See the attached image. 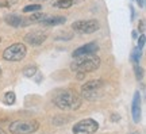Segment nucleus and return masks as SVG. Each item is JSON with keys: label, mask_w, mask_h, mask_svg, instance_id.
<instances>
[{"label": "nucleus", "mask_w": 146, "mask_h": 134, "mask_svg": "<svg viewBox=\"0 0 146 134\" xmlns=\"http://www.w3.org/2000/svg\"><path fill=\"white\" fill-rule=\"evenodd\" d=\"M100 58L96 54H85V56L74 57L70 64V69L76 73H89L96 71L100 67Z\"/></svg>", "instance_id": "nucleus-1"}, {"label": "nucleus", "mask_w": 146, "mask_h": 134, "mask_svg": "<svg viewBox=\"0 0 146 134\" xmlns=\"http://www.w3.org/2000/svg\"><path fill=\"white\" fill-rule=\"evenodd\" d=\"M143 46H145V34H142V35L139 37V39H138V47L142 49Z\"/></svg>", "instance_id": "nucleus-20"}, {"label": "nucleus", "mask_w": 146, "mask_h": 134, "mask_svg": "<svg viewBox=\"0 0 146 134\" xmlns=\"http://www.w3.org/2000/svg\"><path fill=\"white\" fill-rule=\"evenodd\" d=\"M99 50V45L96 42H89L84 46L77 47L74 52H73V58L78 56H85V54H96V52Z\"/></svg>", "instance_id": "nucleus-9"}, {"label": "nucleus", "mask_w": 146, "mask_h": 134, "mask_svg": "<svg viewBox=\"0 0 146 134\" xmlns=\"http://www.w3.org/2000/svg\"><path fill=\"white\" fill-rule=\"evenodd\" d=\"M139 30H141V33L143 34V31H145V22L141 21V23H139Z\"/></svg>", "instance_id": "nucleus-21"}, {"label": "nucleus", "mask_w": 146, "mask_h": 134, "mask_svg": "<svg viewBox=\"0 0 146 134\" xmlns=\"http://www.w3.org/2000/svg\"><path fill=\"white\" fill-rule=\"evenodd\" d=\"M134 69H135V73H137V79H138V80H141V79L143 77V71H142V68H139L138 65H135Z\"/></svg>", "instance_id": "nucleus-19"}, {"label": "nucleus", "mask_w": 146, "mask_h": 134, "mask_svg": "<svg viewBox=\"0 0 146 134\" xmlns=\"http://www.w3.org/2000/svg\"><path fill=\"white\" fill-rule=\"evenodd\" d=\"M54 104L64 111L77 110L81 106V98L74 89H64L54 98Z\"/></svg>", "instance_id": "nucleus-2"}, {"label": "nucleus", "mask_w": 146, "mask_h": 134, "mask_svg": "<svg viewBox=\"0 0 146 134\" xmlns=\"http://www.w3.org/2000/svg\"><path fill=\"white\" fill-rule=\"evenodd\" d=\"M99 129V123L95 119H83L73 126L74 134H94Z\"/></svg>", "instance_id": "nucleus-6"}, {"label": "nucleus", "mask_w": 146, "mask_h": 134, "mask_svg": "<svg viewBox=\"0 0 146 134\" xmlns=\"http://www.w3.org/2000/svg\"><path fill=\"white\" fill-rule=\"evenodd\" d=\"M39 129V123L34 119H19L10 125V133L12 134H31Z\"/></svg>", "instance_id": "nucleus-3"}, {"label": "nucleus", "mask_w": 146, "mask_h": 134, "mask_svg": "<svg viewBox=\"0 0 146 134\" xmlns=\"http://www.w3.org/2000/svg\"><path fill=\"white\" fill-rule=\"evenodd\" d=\"M0 41H1V38H0Z\"/></svg>", "instance_id": "nucleus-27"}, {"label": "nucleus", "mask_w": 146, "mask_h": 134, "mask_svg": "<svg viewBox=\"0 0 146 134\" xmlns=\"http://www.w3.org/2000/svg\"><path fill=\"white\" fill-rule=\"evenodd\" d=\"M4 21L7 25L10 26H14V27H21V26H25L23 23V18L19 15H7L4 18Z\"/></svg>", "instance_id": "nucleus-12"}, {"label": "nucleus", "mask_w": 146, "mask_h": 134, "mask_svg": "<svg viewBox=\"0 0 146 134\" xmlns=\"http://www.w3.org/2000/svg\"><path fill=\"white\" fill-rule=\"evenodd\" d=\"M42 10V5L39 4H30V5H26V7H23V12H36V11Z\"/></svg>", "instance_id": "nucleus-15"}, {"label": "nucleus", "mask_w": 146, "mask_h": 134, "mask_svg": "<svg viewBox=\"0 0 146 134\" xmlns=\"http://www.w3.org/2000/svg\"><path fill=\"white\" fill-rule=\"evenodd\" d=\"M66 22L65 16H50V18H43L41 23H43L45 26H57V25H64Z\"/></svg>", "instance_id": "nucleus-11"}, {"label": "nucleus", "mask_w": 146, "mask_h": 134, "mask_svg": "<svg viewBox=\"0 0 146 134\" xmlns=\"http://www.w3.org/2000/svg\"><path fill=\"white\" fill-rule=\"evenodd\" d=\"M141 56H142L141 49H139V47H135L134 52H133V54H131V58H133V61L135 62V64H138L139 60H141Z\"/></svg>", "instance_id": "nucleus-18"}, {"label": "nucleus", "mask_w": 146, "mask_h": 134, "mask_svg": "<svg viewBox=\"0 0 146 134\" xmlns=\"http://www.w3.org/2000/svg\"><path fill=\"white\" fill-rule=\"evenodd\" d=\"M133 134H138V133H133Z\"/></svg>", "instance_id": "nucleus-26"}, {"label": "nucleus", "mask_w": 146, "mask_h": 134, "mask_svg": "<svg viewBox=\"0 0 146 134\" xmlns=\"http://www.w3.org/2000/svg\"><path fill=\"white\" fill-rule=\"evenodd\" d=\"M4 103L5 104H14L15 103V93L14 92H7L4 95Z\"/></svg>", "instance_id": "nucleus-17"}, {"label": "nucleus", "mask_w": 146, "mask_h": 134, "mask_svg": "<svg viewBox=\"0 0 146 134\" xmlns=\"http://www.w3.org/2000/svg\"><path fill=\"white\" fill-rule=\"evenodd\" d=\"M99 22L96 19H89V21H77L72 23V29L81 34H92L99 30Z\"/></svg>", "instance_id": "nucleus-7"}, {"label": "nucleus", "mask_w": 146, "mask_h": 134, "mask_svg": "<svg viewBox=\"0 0 146 134\" xmlns=\"http://www.w3.org/2000/svg\"><path fill=\"white\" fill-rule=\"evenodd\" d=\"M0 134H5V131L3 129H0Z\"/></svg>", "instance_id": "nucleus-23"}, {"label": "nucleus", "mask_w": 146, "mask_h": 134, "mask_svg": "<svg viewBox=\"0 0 146 134\" xmlns=\"http://www.w3.org/2000/svg\"><path fill=\"white\" fill-rule=\"evenodd\" d=\"M36 73V67H27L25 68V71H23V75L26 76V77H33V76H35Z\"/></svg>", "instance_id": "nucleus-16"}, {"label": "nucleus", "mask_w": 146, "mask_h": 134, "mask_svg": "<svg viewBox=\"0 0 146 134\" xmlns=\"http://www.w3.org/2000/svg\"><path fill=\"white\" fill-rule=\"evenodd\" d=\"M46 38H47V34L45 31L35 30V31L27 33L23 39H25V42H27L29 45H31V46H39V45H42L43 42L46 41Z\"/></svg>", "instance_id": "nucleus-8"}, {"label": "nucleus", "mask_w": 146, "mask_h": 134, "mask_svg": "<svg viewBox=\"0 0 146 134\" xmlns=\"http://www.w3.org/2000/svg\"><path fill=\"white\" fill-rule=\"evenodd\" d=\"M73 4H74V0H58V1L54 3V5L58 7V8H69Z\"/></svg>", "instance_id": "nucleus-14"}, {"label": "nucleus", "mask_w": 146, "mask_h": 134, "mask_svg": "<svg viewBox=\"0 0 146 134\" xmlns=\"http://www.w3.org/2000/svg\"><path fill=\"white\" fill-rule=\"evenodd\" d=\"M104 87V81L103 80H91V81H87L81 87V93L85 99L88 100H95L98 99L102 95V89Z\"/></svg>", "instance_id": "nucleus-4"}, {"label": "nucleus", "mask_w": 146, "mask_h": 134, "mask_svg": "<svg viewBox=\"0 0 146 134\" xmlns=\"http://www.w3.org/2000/svg\"><path fill=\"white\" fill-rule=\"evenodd\" d=\"M131 114H133V119H134V122L138 123V122L141 121V95H139L138 91L134 93V98H133Z\"/></svg>", "instance_id": "nucleus-10"}, {"label": "nucleus", "mask_w": 146, "mask_h": 134, "mask_svg": "<svg viewBox=\"0 0 146 134\" xmlns=\"http://www.w3.org/2000/svg\"><path fill=\"white\" fill-rule=\"evenodd\" d=\"M137 3H138L139 7H143V0H137Z\"/></svg>", "instance_id": "nucleus-22"}, {"label": "nucleus", "mask_w": 146, "mask_h": 134, "mask_svg": "<svg viewBox=\"0 0 146 134\" xmlns=\"http://www.w3.org/2000/svg\"><path fill=\"white\" fill-rule=\"evenodd\" d=\"M4 5H7L5 3H0V7H4Z\"/></svg>", "instance_id": "nucleus-24"}, {"label": "nucleus", "mask_w": 146, "mask_h": 134, "mask_svg": "<svg viewBox=\"0 0 146 134\" xmlns=\"http://www.w3.org/2000/svg\"><path fill=\"white\" fill-rule=\"evenodd\" d=\"M43 18H45V15L36 11V12H33L31 16H29V18H26V19H23V23H25V26H29V25H33V23L41 22Z\"/></svg>", "instance_id": "nucleus-13"}, {"label": "nucleus", "mask_w": 146, "mask_h": 134, "mask_svg": "<svg viewBox=\"0 0 146 134\" xmlns=\"http://www.w3.org/2000/svg\"><path fill=\"white\" fill-rule=\"evenodd\" d=\"M27 54L25 43H14L3 52V58L5 61H22Z\"/></svg>", "instance_id": "nucleus-5"}, {"label": "nucleus", "mask_w": 146, "mask_h": 134, "mask_svg": "<svg viewBox=\"0 0 146 134\" xmlns=\"http://www.w3.org/2000/svg\"><path fill=\"white\" fill-rule=\"evenodd\" d=\"M0 76H1V67H0Z\"/></svg>", "instance_id": "nucleus-25"}]
</instances>
